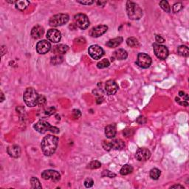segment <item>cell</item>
<instances>
[{"mask_svg": "<svg viewBox=\"0 0 189 189\" xmlns=\"http://www.w3.org/2000/svg\"><path fill=\"white\" fill-rule=\"evenodd\" d=\"M153 48L155 55L160 59H166L169 55V50L164 45H160V44H154Z\"/></svg>", "mask_w": 189, "mask_h": 189, "instance_id": "8", "label": "cell"}, {"mask_svg": "<svg viewBox=\"0 0 189 189\" xmlns=\"http://www.w3.org/2000/svg\"><path fill=\"white\" fill-rule=\"evenodd\" d=\"M88 53L93 59L98 60L100 59L104 55V51L101 47L97 45H93L89 47Z\"/></svg>", "mask_w": 189, "mask_h": 189, "instance_id": "10", "label": "cell"}, {"mask_svg": "<svg viewBox=\"0 0 189 189\" xmlns=\"http://www.w3.org/2000/svg\"><path fill=\"white\" fill-rule=\"evenodd\" d=\"M74 19H75L76 26L80 29L86 30L90 26V20H89L88 17L84 13H78L75 16Z\"/></svg>", "mask_w": 189, "mask_h": 189, "instance_id": "6", "label": "cell"}, {"mask_svg": "<svg viewBox=\"0 0 189 189\" xmlns=\"http://www.w3.org/2000/svg\"><path fill=\"white\" fill-rule=\"evenodd\" d=\"M102 146L106 151H110L112 148V145H111V142H108V141H103L102 143Z\"/></svg>", "mask_w": 189, "mask_h": 189, "instance_id": "36", "label": "cell"}, {"mask_svg": "<svg viewBox=\"0 0 189 189\" xmlns=\"http://www.w3.org/2000/svg\"><path fill=\"white\" fill-rule=\"evenodd\" d=\"M102 177H107L114 178L116 177V174L113 173V172L110 171L106 170V171H103Z\"/></svg>", "mask_w": 189, "mask_h": 189, "instance_id": "35", "label": "cell"}, {"mask_svg": "<svg viewBox=\"0 0 189 189\" xmlns=\"http://www.w3.org/2000/svg\"><path fill=\"white\" fill-rule=\"evenodd\" d=\"M51 49V45L46 40H42L36 45V50L39 54H46Z\"/></svg>", "mask_w": 189, "mask_h": 189, "instance_id": "12", "label": "cell"}, {"mask_svg": "<svg viewBox=\"0 0 189 189\" xmlns=\"http://www.w3.org/2000/svg\"><path fill=\"white\" fill-rule=\"evenodd\" d=\"M160 174H161V171L160 170H159L158 169H152V170L150 171V177L153 180H158L159 177H160Z\"/></svg>", "mask_w": 189, "mask_h": 189, "instance_id": "27", "label": "cell"}, {"mask_svg": "<svg viewBox=\"0 0 189 189\" xmlns=\"http://www.w3.org/2000/svg\"><path fill=\"white\" fill-rule=\"evenodd\" d=\"M42 177L44 180H50L53 182H57L61 180V174H59V172H58L57 171L55 170H45L41 174Z\"/></svg>", "mask_w": 189, "mask_h": 189, "instance_id": "9", "label": "cell"}, {"mask_svg": "<svg viewBox=\"0 0 189 189\" xmlns=\"http://www.w3.org/2000/svg\"><path fill=\"white\" fill-rule=\"evenodd\" d=\"M7 152L10 157L13 158H18L21 155V149L19 146L13 145L7 147Z\"/></svg>", "mask_w": 189, "mask_h": 189, "instance_id": "16", "label": "cell"}, {"mask_svg": "<svg viewBox=\"0 0 189 189\" xmlns=\"http://www.w3.org/2000/svg\"><path fill=\"white\" fill-rule=\"evenodd\" d=\"M81 112L79 111V110L78 109H74L73 111H72V115L74 116V117L75 118H78V117L81 116Z\"/></svg>", "mask_w": 189, "mask_h": 189, "instance_id": "39", "label": "cell"}, {"mask_svg": "<svg viewBox=\"0 0 189 189\" xmlns=\"http://www.w3.org/2000/svg\"><path fill=\"white\" fill-rule=\"evenodd\" d=\"M126 44L128 46L131 47H138L140 46L138 40L134 37H130L127 39Z\"/></svg>", "mask_w": 189, "mask_h": 189, "instance_id": "24", "label": "cell"}, {"mask_svg": "<svg viewBox=\"0 0 189 189\" xmlns=\"http://www.w3.org/2000/svg\"><path fill=\"white\" fill-rule=\"evenodd\" d=\"M152 58L149 55L144 53H140L137 55V60L136 61V63L140 67L146 69L150 66V65L152 64Z\"/></svg>", "mask_w": 189, "mask_h": 189, "instance_id": "7", "label": "cell"}, {"mask_svg": "<svg viewBox=\"0 0 189 189\" xmlns=\"http://www.w3.org/2000/svg\"><path fill=\"white\" fill-rule=\"evenodd\" d=\"M44 32H45V31H44V28L42 26H40V25H36L31 30V35L33 39H39L42 37Z\"/></svg>", "mask_w": 189, "mask_h": 189, "instance_id": "17", "label": "cell"}, {"mask_svg": "<svg viewBox=\"0 0 189 189\" xmlns=\"http://www.w3.org/2000/svg\"><path fill=\"white\" fill-rule=\"evenodd\" d=\"M116 127L115 125H109L105 128V134L108 138L112 139L115 137L116 135Z\"/></svg>", "mask_w": 189, "mask_h": 189, "instance_id": "18", "label": "cell"}, {"mask_svg": "<svg viewBox=\"0 0 189 189\" xmlns=\"http://www.w3.org/2000/svg\"><path fill=\"white\" fill-rule=\"evenodd\" d=\"M94 184V181L91 178H87V179L84 180V185H85L87 188H91L92 186Z\"/></svg>", "mask_w": 189, "mask_h": 189, "instance_id": "37", "label": "cell"}, {"mask_svg": "<svg viewBox=\"0 0 189 189\" xmlns=\"http://www.w3.org/2000/svg\"><path fill=\"white\" fill-rule=\"evenodd\" d=\"M177 52L178 54L181 56L183 57H188L189 55V50L188 47L185 45H181L178 47L177 49Z\"/></svg>", "mask_w": 189, "mask_h": 189, "instance_id": "23", "label": "cell"}, {"mask_svg": "<svg viewBox=\"0 0 189 189\" xmlns=\"http://www.w3.org/2000/svg\"><path fill=\"white\" fill-rule=\"evenodd\" d=\"M78 2L83 5H90L94 3V1H78Z\"/></svg>", "mask_w": 189, "mask_h": 189, "instance_id": "41", "label": "cell"}, {"mask_svg": "<svg viewBox=\"0 0 189 189\" xmlns=\"http://www.w3.org/2000/svg\"><path fill=\"white\" fill-rule=\"evenodd\" d=\"M133 171V167L131 165L126 164L121 168L120 173L121 175H128Z\"/></svg>", "mask_w": 189, "mask_h": 189, "instance_id": "25", "label": "cell"}, {"mask_svg": "<svg viewBox=\"0 0 189 189\" xmlns=\"http://www.w3.org/2000/svg\"><path fill=\"white\" fill-rule=\"evenodd\" d=\"M55 112V109L54 108V107H49L48 109H45V111L43 112V113L45 114V115L46 116H50L52 115L53 114H54V112Z\"/></svg>", "mask_w": 189, "mask_h": 189, "instance_id": "34", "label": "cell"}, {"mask_svg": "<svg viewBox=\"0 0 189 189\" xmlns=\"http://www.w3.org/2000/svg\"><path fill=\"white\" fill-rule=\"evenodd\" d=\"M118 90V85L113 80H109L106 82L105 92L108 95H115Z\"/></svg>", "mask_w": 189, "mask_h": 189, "instance_id": "15", "label": "cell"}, {"mask_svg": "<svg viewBox=\"0 0 189 189\" xmlns=\"http://www.w3.org/2000/svg\"><path fill=\"white\" fill-rule=\"evenodd\" d=\"M47 39L53 43H58L61 39V34L59 31L55 29H50L47 33Z\"/></svg>", "mask_w": 189, "mask_h": 189, "instance_id": "13", "label": "cell"}, {"mask_svg": "<svg viewBox=\"0 0 189 189\" xmlns=\"http://www.w3.org/2000/svg\"><path fill=\"white\" fill-rule=\"evenodd\" d=\"M55 50L58 53L63 54L67 52V50H69V47L65 45H59L55 47Z\"/></svg>", "mask_w": 189, "mask_h": 189, "instance_id": "30", "label": "cell"}, {"mask_svg": "<svg viewBox=\"0 0 189 189\" xmlns=\"http://www.w3.org/2000/svg\"><path fill=\"white\" fill-rule=\"evenodd\" d=\"M69 20V16L64 13L54 15L50 19L49 24L51 27H59L65 25Z\"/></svg>", "mask_w": 189, "mask_h": 189, "instance_id": "5", "label": "cell"}, {"mask_svg": "<svg viewBox=\"0 0 189 189\" xmlns=\"http://www.w3.org/2000/svg\"><path fill=\"white\" fill-rule=\"evenodd\" d=\"M155 39H156V42L158 43H163V42H165V39L161 36H160V35H157Z\"/></svg>", "mask_w": 189, "mask_h": 189, "instance_id": "42", "label": "cell"}, {"mask_svg": "<svg viewBox=\"0 0 189 189\" xmlns=\"http://www.w3.org/2000/svg\"><path fill=\"white\" fill-rule=\"evenodd\" d=\"M176 101H177V102L179 103V104H180V105L185 106V107H188V102H185V101H180V98H176Z\"/></svg>", "mask_w": 189, "mask_h": 189, "instance_id": "43", "label": "cell"}, {"mask_svg": "<svg viewBox=\"0 0 189 189\" xmlns=\"http://www.w3.org/2000/svg\"><path fill=\"white\" fill-rule=\"evenodd\" d=\"M45 103H46V98H45V97L43 96V95H40L39 101V105L43 106Z\"/></svg>", "mask_w": 189, "mask_h": 189, "instance_id": "38", "label": "cell"}, {"mask_svg": "<svg viewBox=\"0 0 189 189\" xmlns=\"http://www.w3.org/2000/svg\"><path fill=\"white\" fill-rule=\"evenodd\" d=\"M113 57L116 59L118 60H124L128 57V53L125 50L118 49L113 53Z\"/></svg>", "mask_w": 189, "mask_h": 189, "instance_id": "20", "label": "cell"}, {"mask_svg": "<svg viewBox=\"0 0 189 189\" xmlns=\"http://www.w3.org/2000/svg\"><path fill=\"white\" fill-rule=\"evenodd\" d=\"M171 188H184V187L180 185H172V186L171 187Z\"/></svg>", "mask_w": 189, "mask_h": 189, "instance_id": "45", "label": "cell"}, {"mask_svg": "<svg viewBox=\"0 0 189 189\" xmlns=\"http://www.w3.org/2000/svg\"><path fill=\"white\" fill-rule=\"evenodd\" d=\"M182 4L181 2H177V3H175L173 5V12L174 13H178L179 11H180L182 9Z\"/></svg>", "mask_w": 189, "mask_h": 189, "instance_id": "33", "label": "cell"}, {"mask_svg": "<svg viewBox=\"0 0 189 189\" xmlns=\"http://www.w3.org/2000/svg\"><path fill=\"white\" fill-rule=\"evenodd\" d=\"M126 12L128 18L131 20H139L143 16V10L140 6L133 1L126 2Z\"/></svg>", "mask_w": 189, "mask_h": 189, "instance_id": "3", "label": "cell"}, {"mask_svg": "<svg viewBox=\"0 0 189 189\" xmlns=\"http://www.w3.org/2000/svg\"><path fill=\"white\" fill-rule=\"evenodd\" d=\"M1 95V100H0V101H1V102H2V101L4 100V94H3L2 92H1V95Z\"/></svg>", "mask_w": 189, "mask_h": 189, "instance_id": "46", "label": "cell"}, {"mask_svg": "<svg viewBox=\"0 0 189 189\" xmlns=\"http://www.w3.org/2000/svg\"><path fill=\"white\" fill-rule=\"evenodd\" d=\"M101 166V163L98 160H93V161L90 162L87 166V169H99Z\"/></svg>", "mask_w": 189, "mask_h": 189, "instance_id": "31", "label": "cell"}, {"mask_svg": "<svg viewBox=\"0 0 189 189\" xmlns=\"http://www.w3.org/2000/svg\"><path fill=\"white\" fill-rule=\"evenodd\" d=\"M185 95V93H184V92H182V91H180V93H179V95H180V97H183Z\"/></svg>", "mask_w": 189, "mask_h": 189, "instance_id": "47", "label": "cell"}, {"mask_svg": "<svg viewBox=\"0 0 189 189\" xmlns=\"http://www.w3.org/2000/svg\"><path fill=\"white\" fill-rule=\"evenodd\" d=\"M112 148L115 150H122L125 147V143L120 139H115L111 141Z\"/></svg>", "mask_w": 189, "mask_h": 189, "instance_id": "21", "label": "cell"}, {"mask_svg": "<svg viewBox=\"0 0 189 189\" xmlns=\"http://www.w3.org/2000/svg\"><path fill=\"white\" fill-rule=\"evenodd\" d=\"M33 128H35L36 131L41 134H45L47 131H51L53 134H58L60 131L59 128L55 126H53L50 124L48 122L45 120H39L37 123H36L33 126Z\"/></svg>", "mask_w": 189, "mask_h": 189, "instance_id": "4", "label": "cell"}, {"mask_svg": "<svg viewBox=\"0 0 189 189\" xmlns=\"http://www.w3.org/2000/svg\"><path fill=\"white\" fill-rule=\"evenodd\" d=\"M58 137L56 136L48 134L45 136L41 143V149L45 156H51L55 152L58 146Z\"/></svg>", "mask_w": 189, "mask_h": 189, "instance_id": "1", "label": "cell"}, {"mask_svg": "<svg viewBox=\"0 0 189 189\" xmlns=\"http://www.w3.org/2000/svg\"><path fill=\"white\" fill-rule=\"evenodd\" d=\"M29 4L30 1H27V0H21V1H16L15 2V5H16V9H18L19 10H21V11L25 10Z\"/></svg>", "mask_w": 189, "mask_h": 189, "instance_id": "22", "label": "cell"}, {"mask_svg": "<svg viewBox=\"0 0 189 189\" xmlns=\"http://www.w3.org/2000/svg\"><path fill=\"white\" fill-rule=\"evenodd\" d=\"M39 97L40 95L38 94L37 92L32 87L27 89L23 95L25 103L28 107H33L39 105Z\"/></svg>", "mask_w": 189, "mask_h": 189, "instance_id": "2", "label": "cell"}, {"mask_svg": "<svg viewBox=\"0 0 189 189\" xmlns=\"http://www.w3.org/2000/svg\"><path fill=\"white\" fill-rule=\"evenodd\" d=\"M160 6L164 11L167 12V13H170L171 12V7L169 6V2L166 0H163L160 2Z\"/></svg>", "mask_w": 189, "mask_h": 189, "instance_id": "28", "label": "cell"}, {"mask_svg": "<svg viewBox=\"0 0 189 189\" xmlns=\"http://www.w3.org/2000/svg\"><path fill=\"white\" fill-rule=\"evenodd\" d=\"M97 4H98V6H101V7H104L106 4H107V1H97Z\"/></svg>", "mask_w": 189, "mask_h": 189, "instance_id": "44", "label": "cell"}, {"mask_svg": "<svg viewBox=\"0 0 189 189\" xmlns=\"http://www.w3.org/2000/svg\"><path fill=\"white\" fill-rule=\"evenodd\" d=\"M108 30V27L107 25H101L95 26L94 28H92V30L90 32V35L92 37L98 38L104 35Z\"/></svg>", "mask_w": 189, "mask_h": 189, "instance_id": "14", "label": "cell"}, {"mask_svg": "<svg viewBox=\"0 0 189 189\" xmlns=\"http://www.w3.org/2000/svg\"><path fill=\"white\" fill-rule=\"evenodd\" d=\"M151 157L150 151L146 148H140L137 149L135 154V158L138 161H146Z\"/></svg>", "mask_w": 189, "mask_h": 189, "instance_id": "11", "label": "cell"}, {"mask_svg": "<svg viewBox=\"0 0 189 189\" xmlns=\"http://www.w3.org/2000/svg\"><path fill=\"white\" fill-rule=\"evenodd\" d=\"M109 66V60L107 59V58L101 60V61H99V62L98 63V64H97V66H98L99 69H104V68L108 67Z\"/></svg>", "mask_w": 189, "mask_h": 189, "instance_id": "32", "label": "cell"}, {"mask_svg": "<svg viewBox=\"0 0 189 189\" xmlns=\"http://www.w3.org/2000/svg\"><path fill=\"white\" fill-rule=\"evenodd\" d=\"M123 42V38L122 37H117L115 39H110L109 41L106 43V45L110 48H115L118 47Z\"/></svg>", "mask_w": 189, "mask_h": 189, "instance_id": "19", "label": "cell"}, {"mask_svg": "<svg viewBox=\"0 0 189 189\" xmlns=\"http://www.w3.org/2000/svg\"><path fill=\"white\" fill-rule=\"evenodd\" d=\"M31 183L32 185V188H42L39 179H37L36 177H33L31 179Z\"/></svg>", "mask_w": 189, "mask_h": 189, "instance_id": "29", "label": "cell"}, {"mask_svg": "<svg viewBox=\"0 0 189 189\" xmlns=\"http://www.w3.org/2000/svg\"><path fill=\"white\" fill-rule=\"evenodd\" d=\"M137 122L139 123V124H144V123L146 122V120L144 117H143V116H140V117L137 118Z\"/></svg>", "mask_w": 189, "mask_h": 189, "instance_id": "40", "label": "cell"}, {"mask_svg": "<svg viewBox=\"0 0 189 189\" xmlns=\"http://www.w3.org/2000/svg\"><path fill=\"white\" fill-rule=\"evenodd\" d=\"M63 61V57L61 55H54L53 57L51 58L50 62L53 65H58L59 63H61Z\"/></svg>", "mask_w": 189, "mask_h": 189, "instance_id": "26", "label": "cell"}]
</instances>
